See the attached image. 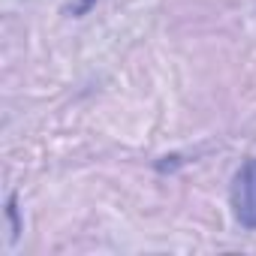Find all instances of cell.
I'll return each mask as SVG.
<instances>
[{
	"mask_svg": "<svg viewBox=\"0 0 256 256\" xmlns=\"http://www.w3.org/2000/svg\"><path fill=\"white\" fill-rule=\"evenodd\" d=\"M232 211L244 229H256V160H247L232 181Z\"/></svg>",
	"mask_w": 256,
	"mask_h": 256,
	"instance_id": "cell-1",
	"label": "cell"
}]
</instances>
